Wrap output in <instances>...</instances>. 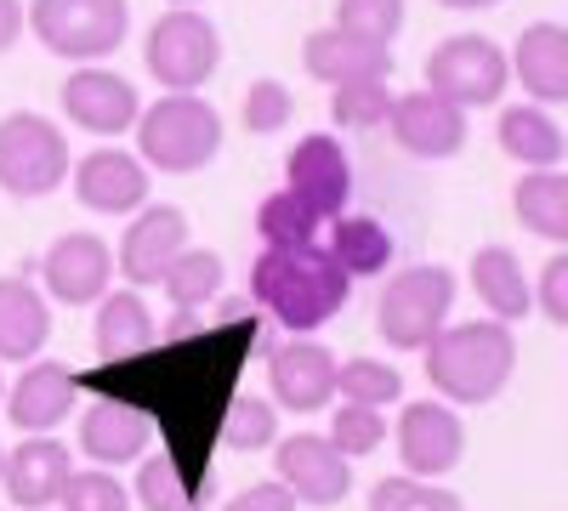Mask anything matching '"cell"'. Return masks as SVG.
Masks as SVG:
<instances>
[{
  "label": "cell",
  "instance_id": "obj_1",
  "mask_svg": "<svg viewBox=\"0 0 568 511\" xmlns=\"http://www.w3.org/2000/svg\"><path fill=\"white\" fill-rule=\"evenodd\" d=\"M251 296L284 324L291 336H313L329 318H342L353 302V278L336 267L318 239L307 245H267L251 262Z\"/></svg>",
  "mask_w": 568,
  "mask_h": 511
},
{
  "label": "cell",
  "instance_id": "obj_2",
  "mask_svg": "<svg viewBox=\"0 0 568 511\" xmlns=\"http://www.w3.org/2000/svg\"><path fill=\"white\" fill-rule=\"evenodd\" d=\"M420 352H426V381H433V392L455 409L495 403L511 387V369H517V336L500 318L444 324Z\"/></svg>",
  "mask_w": 568,
  "mask_h": 511
},
{
  "label": "cell",
  "instance_id": "obj_3",
  "mask_svg": "<svg viewBox=\"0 0 568 511\" xmlns=\"http://www.w3.org/2000/svg\"><path fill=\"white\" fill-rule=\"evenodd\" d=\"M136 160L160 176H194L222 154V114L200 91H165L160 103L136 114Z\"/></svg>",
  "mask_w": 568,
  "mask_h": 511
},
{
  "label": "cell",
  "instance_id": "obj_4",
  "mask_svg": "<svg viewBox=\"0 0 568 511\" xmlns=\"http://www.w3.org/2000/svg\"><path fill=\"white\" fill-rule=\"evenodd\" d=\"M23 29L63 63H103L131 34V0H29Z\"/></svg>",
  "mask_w": 568,
  "mask_h": 511
},
{
  "label": "cell",
  "instance_id": "obj_5",
  "mask_svg": "<svg viewBox=\"0 0 568 511\" xmlns=\"http://www.w3.org/2000/svg\"><path fill=\"white\" fill-rule=\"evenodd\" d=\"M455 313V273L444 262H420L387 278L382 302H375V330L398 352H420Z\"/></svg>",
  "mask_w": 568,
  "mask_h": 511
},
{
  "label": "cell",
  "instance_id": "obj_6",
  "mask_svg": "<svg viewBox=\"0 0 568 511\" xmlns=\"http://www.w3.org/2000/svg\"><path fill=\"white\" fill-rule=\"evenodd\" d=\"M142 69L165 91H205L222 69V34L200 7H165L142 34Z\"/></svg>",
  "mask_w": 568,
  "mask_h": 511
},
{
  "label": "cell",
  "instance_id": "obj_7",
  "mask_svg": "<svg viewBox=\"0 0 568 511\" xmlns=\"http://www.w3.org/2000/svg\"><path fill=\"white\" fill-rule=\"evenodd\" d=\"M69 136L45 114H7L0 120V194L12 200H45L69 182Z\"/></svg>",
  "mask_w": 568,
  "mask_h": 511
},
{
  "label": "cell",
  "instance_id": "obj_8",
  "mask_svg": "<svg viewBox=\"0 0 568 511\" xmlns=\"http://www.w3.org/2000/svg\"><path fill=\"white\" fill-rule=\"evenodd\" d=\"M511 69L489 34H449L426 52V91H438L455 109H489L506 98Z\"/></svg>",
  "mask_w": 568,
  "mask_h": 511
},
{
  "label": "cell",
  "instance_id": "obj_9",
  "mask_svg": "<svg viewBox=\"0 0 568 511\" xmlns=\"http://www.w3.org/2000/svg\"><path fill=\"white\" fill-rule=\"evenodd\" d=\"M273 478L296 494V505H342L353 494V460L324 432H291L273 443Z\"/></svg>",
  "mask_w": 568,
  "mask_h": 511
},
{
  "label": "cell",
  "instance_id": "obj_10",
  "mask_svg": "<svg viewBox=\"0 0 568 511\" xmlns=\"http://www.w3.org/2000/svg\"><path fill=\"white\" fill-rule=\"evenodd\" d=\"M398 460L409 478H449L460 460H466V427H460V409L444 398H415L398 409Z\"/></svg>",
  "mask_w": 568,
  "mask_h": 511
},
{
  "label": "cell",
  "instance_id": "obj_11",
  "mask_svg": "<svg viewBox=\"0 0 568 511\" xmlns=\"http://www.w3.org/2000/svg\"><path fill=\"white\" fill-rule=\"evenodd\" d=\"M267 398L278 415H318L336 403V352L318 341H284L267 352Z\"/></svg>",
  "mask_w": 568,
  "mask_h": 511
},
{
  "label": "cell",
  "instance_id": "obj_12",
  "mask_svg": "<svg viewBox=\"0 0 568 511\" xmlns=\"http://www.w3.org/2000/svg\"><path fill=\"white\" fill-rule=\"evenodd\" d=\"M284 188L296 200H307L324 222L342 216L353 205V160L342 149V136H329V131L302 136L291 149V160H284Z\"/></svg>",
  "mask_w": 568,
  "mask_h": 511
},
{
  "label": "cell",
  "instance_id": "obj_13",
  "mask_svg": "<svg viewBox=\"0 0 568 511\" xmlns=\"http://www.w3.org/2000/svg\"><path fill=\"white\" fill-rule=\"evenodd\" d=\"M109 278H114V245L98 234H63L40 256L45 302H58V307H91L109 290Z\"/></svg>",
  "mask_w": 568,
  "mask_h": 511
},
{
  "label": "cell",
  "instance_id": "obj_14",
  "mask_svg": "<svg viewBox=\"0 0 568 511\" xmlns=\"http://www.w3.org/2000/svg\"><path fill=\"white\" fill-rule=\"evenodd\" d=\"M74 176V200L91 211V216H131L149 205V165H142L136 154H125L120 143L109 149H91L69 165Z\"/></svg>",
  "mask_w": 568,
  "mask_h": 511
},
{
  "label": "cell",
  "instance_id": "obj_15",
  "mask_svg": "<svg viewBox=\"0 0 568 511\" xmlns=\"http://www.w3.org/2000/svg\"><path fill=\"white\" fill-rule=\"evenodd\" d=\"M387 131L409 160H455L466 149V109L444 103L438 91H404L387 109Z\"/></svg>",
  "mask_w": 568,
  "mask_h": 511
},
{
  "label": "cell",
  "instance_id": "obj_16",
  "mask_svg": "<svg viewBox=\"0 0 568 511\" xmlns=\"http://www.w3.org/2000/svg\"><path fill=\"white\" fill-rule=\"evenodd\" d=\"M58 103L69 114V125L91 131V136H120L136 125L142 114V98H136V85L114 69H74L58 91Z\"/></svg>",
  "mask_w": 568,
  "mask_h": 511
},
{
  "label": "cell",
  "instance_id": "obj_17",
  "mask_svg": "<svg viewBox=\"0 0 568 511\" xmlns=\"http://www.w3.org/2000/svg\"><path fill=\"white\" fill-rule=\"evenodd\" d=\"M187 245V216L176 205H142L131 211V227L120 234V251H114V267L131 290L142 285H160V273L171 267V256Z\"/></svg>",
  "mask_w": 568,
  "mask_h": 511
},
{
  "label": "cell",
  "instance_id": "obj_18",
  "mask_svg": "<svg viewBox=\"0 0 568 511\" xmlns=\"http://www.w3.org/2000/svg\"><path fill=\"white\" fill-rule=\"evenodd\" d=\"M154 421L142 415L131 398H114V392H98V403H91L80 415V449L98 460V467H136L142 454L154 449Z\"/></svg>",
  "mask_w": 568,
  "mask_h": 511
},
{
  "label": "cell",
  "instance_id": "obj_19",
  "mask_svg": "<svg viewBox=\"0 0 568 511\" xmlns=\"http://www.w3.org/2000/svg\"><path fill=\"white\" fill-rule=\"evenodd\" d=\"M80 398V381H74V369L69 364H52V358H29L23 364V376L7 387V421L18 432H52L69 421V409Z\"/></svg>",
  "mask_w": 568,
  "mask_h": 511
},
{
  "label": "cell",
  "instance_id": "obj_20",
  "mask_svg": "<svg viewBox=\"0 0 568 511\" xmlns=\"http://www.w3.org/2000/svg\"><path fill=\"white\" fill-rule=\"evenodd\" d=\"M69 472H74V460H69V449L52 432H23V443L7 449L0 489H7V500L23 505V511H45V505H58Z\"/></svg>",
  "mask_w": 568,
  "mask_h": 511
},
{
  "label": "cell",
  "instance_id": "obj_21",
  "mask_svg": "<svg viewBox=\"0 0 568 511\" xmlns=\"http://www.w3.org/2000/svg\"><path fill=\"white\" fill-rule=\"evenodd\" d=\"M506 69L529 91V103H540V109L568 103V29L562 23H529L506 52Z\"/></svg>",
  "mask_w": 568,
  "mask_h": 511
},
{
  "label": "cell",
  "instance_id": "obj_22",
  "mask_svg": "<svg viewBox=\"0 0 568 511\" xmlns=\"http://www.w3.org/2000/svg\"><path fill=\"white\" fill-rule=\"evenodd\" d=\"M302 69L318 80V85H347V80H387L393 74V45H375L364 34H347V29H313L302 40Z\"/></svg>",
  "mask_w": 568,
  "mask_h": 511
},
{
  "label": "cell",
  "instance_id": "obj_23",
  "mask_svg": "<svg viewBox=\"0 0 568 511\" xmlns=\"http://www.w3.org/2000/svg\"><path fill=\"white\" fill-rule=\"evenodd\" d=\"M52 341V302H45L29 273L0 278V364H29Z\"/></svg>",
  "mask_w": 568,
  "mask_h": 511
},
{
  "label": "cell",
  "instance_id": "obj_24",
  "mask_svg": "<svg viewBox=\"0 0 568 511\" xmlns=\"http://www.w3.org/2000/svg\"><path fill=\"white\" fill-rule=\"evenodd\" d=\"M329 256H336V267L347 278H382L398 256V239H393V227L382 216H364V211H342V216H329Z\"/></svg>",
  "mask_w": 568,
  "mask_h": 511
},
{
  "label": "cell",
  "instance_id": "obj_25",
  "mask_svg": "<svg viewBox=\"0 0 568 511\" xmlns=\"http://www.w3.org/2000/svg\"><path fill=\"white\" fill-rule=\"evenodd\" d=\"M91 341H98L103 364H125V358H136V352H154L160 330H154L149 302H142L131 285L114 290V296L103 290V296H98V324H91Z\"/></svg>",
  "mask_w": 568,
  "mask_h": 511
},
{
  "label": "cell",
  "instance_id": "obj_26",
  "mask_svg": "<svg viewBox=\"0 0 568 511\" xmlns=\"http://www.w3.org/2000/svg\"><path fill=\"white\" fill-rule=\"evenodd\" d=\"M511 216L524 222V234H535L546 245H568V176H562V165H540V171L517 176Z\"/></svg>",
  "mask_w": 568,
  "mask_h": 511
},
{
  "label": "cell",
  "instance_id": "obj_27",
  "mask_svg": "<svg viewBox=\"0 0 568 511\" xmlns=\"http://www.w3.org/2000/svg\"><path fill=\"white\" fill-rule=\"evenodd\" d=\"M471 290H478V302H484L489 318H500V324H517V318L535 313L529 273H524V262H517L506 245H484L478 256H471Z\"/></svg>",
  "mask_w": 568,
  "mask_h": 511
},
{
  "label": "cell",
  "instance_id": "obj_28",
  "mask_svg": "<svg viewBox=\"0 0 568 511\" xmlns=\"http://www.w3.org/2000/svg\"><path fill=\"white\" fill-rule=\"evenodd\" d=\"M495 136H500L506 160H517L524 171L562 165V154H568L562 125H557V120H551V109H540V103H511V109H500Z\"/></svg>",
  "mask_w": 568,
  "mask_h": 511
},
{
  "label": "cell",
  "instance_id": "obj_29",
  "mask_svg": "<svg viewBox=\"0 0 568 511\" xmlns=\"http://www.w3.org/2000/svg\"><path fill=\"white\" fill-rule=\"evenodd\" d=\"M222 278H227V267H222L216 251L182 245V251L171 256V267L160 273V290H165L171 307H211V302L222 296Z\"/></svg>",
  "mask_w": 568,
  "mask_h": 511
},
{
  "label": "cell",
  "instance_id": "obj_30",
  "mask_svg": "<svg viewBox=\"0 0 568 511\" xmlns=\"http://www.w3.org/2000/svg\"><path fill=\"white\" fill-rule=\"evenodd\" d=\"M216 489H200V483H187L165 454H142L136 460V483H131V505L142 511H205Z\"/></svg>",
  "mask_w": 568,
  "mask_h": 511
},
{
  "label": "cell",
  "instance_id": "obj_31",
  "mask_svg": "<svg viewBox=\"0 0 568 511\" xmlns=\"http://www.w3.org/2000/svg\"><path fill=\"white\" fill-rule=\"evenodd\" d=\"M216 443L240 449V454L273 449V443H278V409H273V398H262V392H233L227 409H222Z\"/></svg>",
  "mask_w": 568,
  "mask_h": 511
},
{
  "label": "cell",
  "instance_id": "obj_32",
  "mask_svg": "<svg viewBox=\"0 0 568 511\" xmlns=\"http://www.w3.org/2000/svg\"><path fill=\"white\" fill-rule=\"evenodd\" d=\"M318 227H324V216L307 200H296L291 188H273L256 205V239L262 245H307V239H318Z\"/></svg>",
  "mask_w": 568,
  "mask_h": 511
},
{
  "label": "cell",
  "instance_id": "obj_33",
  "mask_svg": "<svg viewBox=\"0 0 568 511\" xmlns=\"http://www.w3.org/2000/svg\"><path fill=\"white\" fill-rule=\"evenodd\" d=\"M336 398L364 403V409H393L404 398V376L382 358H347V364H336Z\"/></svg>",
  "mask_w": 568,
  "mask_h": 511
},
{
  "label": "cell",
  "instance_id": "obj_34",
  "mask_svg": "<svg viewBox=\"0 0 568 511\" xmlns=\"http://www.w3.org/2000/svg\"><path fill=\"white\" fill-rule=\"evenodd\" d=\"M393 109V85L387 80H347V85H329V120L342 131H369V125H387Z\"/></svg>",
  "mask_w": 568,
  "mask_h": 511
},
{
  "label": "cell",
  "instance_id": "obj_35",
  "mask_svg": "<svg viewBox=\"0 0 568 511\" xmlns=\"http://www.w3.org/2000/svg\"><path fill=\"white\" fill-rule=\"evenodd\" d=\"M369 511H466V500L438 478H382L369 489Z\"/></svg>",
  "mask_w": 568,
  "mask_h": 511
},
{
  "label": "cell",
  "instance_id": "obj_36",
  "mask_svg": "<svg viewBox=\"0 0 568 511\" xmlns=\"http://www.w3.org/2000/svg\"><path fill=\"white\" fill-rule=\"evenodd\" d=\"M404 18H409V0H336V29L364 34L375 45H393L404 34Z\"/></svg>",
  "mask_w": 568,
  "mask_h": 511
},
{
  "label": "cell",
  "instance_id": "obj_37",
  "mask_svg": "<svg viewBox=\"0 0 568 511\" xmlns=\"http://www.w3.org/2000/svg\"><path fill=\"white\" fill-rule=\"evenodd\" d=\"M329 443H336L347 460L358 454H375L387 443V409H364V403H336V415H329Z\"/></svg>",
  "mask_w": 568,
  "mask_h": 511
},
{
  "label": "cell",
  "instance_id": "obj_38",
  "mask_svg": "<svg viewBox=\"0 0 568 511\" xmlns=\"http://www.w3.org/2000/svg\"><path fill=\"white\" fill-rule=\"evenodd\" d=\"M58 505L63 511H131V489L109 467H91V472H69Z\"/></svg>",
  "mask_w": 568,
  "mask_h": 511
},
{
  "label": "cell",
  "instance_id": "obj_39",
  "mask_svg": "<svg viewBox=\"0 0 568 511\" xmlns=\"http://www.w3.org/2000/svg\"><path fill=\"white\" fill-rule=\"evenodd\" d=\"M240 109H245L240 120H245V131H251V136H273V131L291 125L296 98H291V85H284V80H251Z\"/></svg>",
  "mask_w": 568,
  "mask_h": 511
},
{
  "label": "cell",
  "instance_id": "obj_40",
  "mask_svg": "<svg viewBox=\"0 0 568 511\" xmlns=\"http://www.w3.org/2000/svg\"><path fill=\"white\" fill-rule=\"evenodd\" d=\"M529 290H535V313H546L551 324H568V256L562 251L540 267V285Z\"/></svg>",
  "mask_w": 568,
  "mask_h": 511
},
{
  "label": "cell",
  "instance_id": "obj_41",
  "mask_svg": "<svg viewBox=\"0 0 568 511\" xmlns=\"http://www.w3.org/2000/svg\"><path fill=\"white\" fill-rule=\"evenodd\" d=\"M222 511H296V494L284 489L278 478H267V483H251V489H240Z\"/></svg>",
  "mask_w": 568,
  "mask_h": 511
},
{
  "label": "cell",
  "instance_id": "obj_42",
  "mask_svg": "<svg viewBox=\"0 0 568 511\" xmlns=\"http://www.w3.org/2000/svg\"><path fill=\"white\" fill-rule=\"evenodd\" d=\"M23 40V0H0V58Z\"/></svg>",
  "mask_w": 568,
  "mask_h": 511
},
{
  "label": "cell",
  "instance_id": "obj_43",
  "mask_svg": "<svg viewBox=\"0 0 568 511\" xmlns=\"http://www.w3.org/2000/svg\"><path fill=\"white\" fill-rule=\"evenodd\" d=\"M433 7H444V12H489V7H500V0H433Z\"/></svg>",
  "mask_w": 568,
  "mask_h": 511
},
{
  "label": "cell",
  "instance_id": "obj_44",
  "mask_svg": "<svg viewBox=\"0 0 568 511\" xmlns=\"http://www.w3.org/2000/svg\"><path fill=\"white\" fill-rule=\"evenodd\" d=\"M165 7H205V0H165Z\"/></svg>",
  "mask_w": 568,
  "mask_h": 511
},
{
  "label": "cell",
  "instance_id": "obj_45",
  "mask_svg": "<svg viewBox=\"0 0 568 511\" xmlns=\"http://www.w3.org/2000/svg\"><path fill=\"white\" fill-rule=\"evenodd\" d=\"M0 398H7V376H0Z\"/></svg>",
  "mask_w": 568,
  "mask_h": 511
},
{
  "label": "cell",
  "instance_id": "obj_46",
  "mask_svg": "<svg viewBox=\"0 0 568 511\" xmlns=\"http://www.w3.org/2000/svg\"><path fill=\"white\" fill-rule=\"evenodd\" d=\"M0 467H7V449H0Z\"/></svg>",
  "mask_w": 568,
  "mask_h": 511
}]
</instances>
